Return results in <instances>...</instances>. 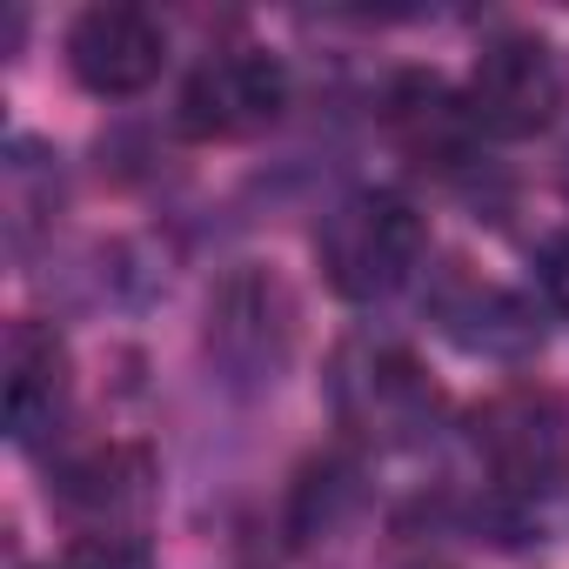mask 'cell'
Segmentation results:
<instances>
[{"mask_svg": "<svg viewBox=\"0 0 569 569\" xmlns=\"http://www.w3.org/2000/svg\"><path fill=\"white\" fill-rule=\"evenodd\" d=\"M68 409V342L48 322H14L8 349H0V416L8 436L28 449L41 442Z\"/></svg>", "mask_w": 569, "mask_h": 569, "instance_id": "ba28073f", "label": "cell"}, {"mask_svg": "<svg viewBox=\"0 0 569 569\" xmlns=\"http://www.w3.org/2000/svg\"><path fill=\"white\" fill-rule=\"evenodd\" d=\"M482 469L509 496H549L569 476V416L549 389H502L469 422Z\"/></svg>", "mask_w": 569, "mask_h": 569, "instance_id": "7a4b0ae2", "label": "cell"}, {"mask_svg": "<svg viewBox=\"0 0 569 569\" xmlns=\"http://www.w3.org/2000/svg\"><path fill=\"white\" fill-rule=\"evenodd\" d=\"M54 569H154L134 536H81Z\"/></svg>", "mask_w": 569, "mask_h": 569, "instance_id": "30bf717a", "label": "cell"}, {"mask_svg": "<svg viewBox=\"0 0 569 569\" xmlns=\"http://www.w3.org/2000/svg\"><path fill=\"white\" fill-rule=\"evenodd\" d=\"M542 289H549V302L569 316V234H556V241L542 248Z\"/></svg>", "mask_w": 569, "mask_h": 569, "instance_id": "8fae6325", "label": "cell"}, {"mask_svg": "<svg viewBox=\"0 0 569 569\" xmlns=\"http://www.w3.org/2000/svg\"><path fill=\"white\" fill-rule=\"evenodd\" d=\"M168 61V34L148 8H128V0H101L68 28V68L88 94H141Z\"/></svg>", "mask_w": 569, "mask_h": 569, "instance_id": "52a82bcc", "label": "cell"}, {"mask_svg": "<svg viewBox=\"0 0 569 569\" xmlns=\"http://www.w3.org/2000/svg\"><path fill=\"white\" fill-rule=\"evenodd\" d=\"M316 248H322V274L336 281V296L382 302V296L402 289V281L416 274V261H422V221H416V208L402 194L362 188V194L329 208Z\"/></svg>", "mask_w": 569, "mask_h": 569, "instance_id": "6da1fadb", "label": "cell"}, {"mask_svg": "<svg viewBox=\"0 0 569 569\" xmlns=\"http://www.w3.org/2000/svg\"><path fill=\"white\" fill-rule=\"evenodd\" d=\"M121 476L134 482V476H141V462H134V456H94V462H81V469H68V476H61V496H68L74 509L114 516L121 502H141V496H148V489H121Z\"/></svg>", "mask_w": 569, "mask_h": 569, "instance_id": "9c48e42d", "label": "cell"}, {"mask_svg": "<svg viewBox=\"0 0 569 569\" xmlns=\"http://www.w3.org/2000/svg\"><path fill=\"white\" fill-rule=\"evenodd\" d=\"M562 108V68L549 54V41L536 34H496L476 68H469V94H462V114L469 128L496 134V141H529L556 121Z\"/></svg>", "mask_w": 569, "mask_h": 569, "instance_id": "3957f363", "label": "cell"}, {"mask_svg": "<svg viewBox=\"0 0 569 569\" xmlns=\"http://www.w3.org/2000/svg\"><path fill=\"white\" fill-rule=\"evenodd\" d=\"M296 342V302L268 268H234L208 302V356L228 369V382L254 389L274 382Z\"/></svg>", "mask_w": 569, "mask_h": 569, "instance_id": "277c9868", "label": "cell"}, {"mask_svg": "<svg viewBox=\"0 0 569 569\" xmlns=\"http://www.w3.org/2000/svg\"><path fill=\"white\" fill-rule=\"evenodd\" d=\"M281 108H289V74L261 48H228L214 61H201L181 88V134L194 141H241L261 134Z\"/></svg>", "mask_w": 569, "mask_h": 569, "instance_id": "8992f818", "label": "cell"}, {"mask_svg": "<svg viewBox=\"0 0 569 569\" xmlns=\"http://www.w3.org/2000/svg\"><path fill=\"white\" fill-rule=\"evenodd\" d=\"M336 409H342V422H349L356 436L396 449V442H416V436L436 422V389H429V376L416 369L409 349H396V342H362V349H349L342 369H336Z\"/></svg>", "mask_w": 569, "mask_h": 569, "instance_id": "5b68a950", "label": "cell"}]
</instances>
